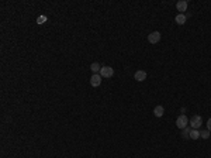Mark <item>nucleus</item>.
Listing matches in <instances>:
<instances>
[{
    "label": "nucleus",
    "instance_id": "0eeeda50",
    "mask_svg": "<svg viewBox=\"0 0 211 158\" xmlns=\"http://www.w3.org/2000/svg\"><path fill=\"white\" fill-rule=\"evenodd\" d=\"M134 79L138 80V82H144L147 79V72L145 71H137L134 73Z\"/></svg>",
    "mask_w": 211,
    "mask_h": 158
},
{
    "label": "nucleus",
    "instance_id": "9d476101",
    "mask_svg": "<svg viewBox=\"0 0 211 158\" xmlns=\"http://www.w3.org/2000/svg\"><path fill=\"white\" fill-rule=\"evenodd\" d=\"M190 138H191V140H198V138H200V131L191 129V131H190Z\"/></svg>",
    "mask_w": 211,
    "mask_h": 158
},
{
    "label": "nucleus",
    "instance_id": "423d86ee",
    "mask_svg": "<svg viewBox=\"0 0 211 158\" xmlns=\"http://www.w3.org/2000/svg\"><path fill=\"white\" fill-rule=\"evenodd\" d=\"M176 9L177 11H180V14H184V11L187 10V1L186 0H180L176 3Z\"/></svg>",
    "mask_w": 211,
    "mask_h": 158
},
{
    "label": "nucleus",
    "instance_id": "7ed1b4c3",
    "mask_svg": "<svg viewBox=\"0 0 211 158\" xmlns=\"http://www.w3.org/2000/svg\"><path fill=\"white\" fill-rule=\"evenodd\" d=\"M100 75H101L103 78H111L113 75H114V69H113L111 66H101Z\"/></svg>",
    "mask_w": 211,
    "mask_h": 158
},
{
    "label": "nucleus",
    "instance_id": "9b49d317",
    "mask_svg": "<svg viewBox=\"0 0 211 158\" xmlns=\"http://www.w3.org/2000/svg\"><path fill=\"white\" fill-rule=\"evenodd\" d=\"M90 69L93 73H98L100 72V69H101V66L98 65V62H93V64L90 65Z\"/></svg>",
    "mask_w": 211,
    "mask_h": 158
},
{
    "label": "nucleus",
    "instance_id": "f257e3e1",
    "mask_svg": "<svg viewBox=\"0 0 211 158\" xmlns=\"http://www.w3.org/2000/svg\"><path fill=\"white\" fill-rule=\"evenodd\" d=\"M176 126H177V129H186V127H189V119H187V116L186 115H180L177 119H176Z\"/></svg>",
    "mask_w": 211,
    "mask_h": 158
},
{
    "label": "nucleus",
    "instance_id": "4468645a",
    "mask_svg": "<svg viewBox=\"0 0 211 158\" xmlns=\"http://www.w3.org/2000/svg\"><path fill=\"white\" fill-rule=\"evenodd\" d=\"M44 23H47V16H38L37 24H44Z\"/></svg>",
    "mask_w": 211,
    "mask_h": 158
},
{
    "label": "nucleus",
    "instance_id": "20e7f679",
    "mask_svg": "<svg viewBox=\"0 0 211 158\" xmlns=\"http://www.w3.org/2000/svg\"><path fill=\"white\" fill-rule=\"evenodd\" d=\"M101 79H103V76H101L100 73H93V76L90 78V85H91L93 88L100 86V83H101Z\"/></svg>",
    "mask_w": 211,
    "mask_h": 158
},
{
    "label": "nucleus",
    "instance_id": "6e6552de",
    "mask_svg": "<svg viewBox=\"0 0 211 158\" xmlns=\"http://www.w3.org/2000/svg\"><path fill=\"white\" fill-rule=\"evenodd\" d=\"M186 20H187V16L186 14H180V13H179V14L175 17V21L177 23L179 26H183V24L186 23Z\"/></svg>",
    "mask_w": 211,
    "mask_h": 158
},
{
    "label": "nucleus",
    "instance_id": "39448f33",
    "mask_svg": "<svg viewBox=\"0 0 211 158\" xmlns=\"http://www.w3.org/2000/svg\"><path fill=\"white\" fill-rule=\"evenodd\" d=\"M148 41L151 44H158L161 41V33L159 31H154V33H151L149 36H148Z\"/></svg>",
    "mask_w": 211,
    "mask_h": 158
},
{
    "label": "nucleus",
    "instance_id": "1a4fd4ad",
    "mask_svg": "<svg viewBox=\"0 0 211 158\" xmlns=\"http://www.w3.org/2000/svg\"><path fill=\"white\" fill-rule=\"evenodd\" d=\"M163 113H165V107H163V106H156V107L154 109L155 117H162Z\"/></svg>",
    "mask_w": 211,
    "mask_h": 158
},
{
    "label": "nucleus",
    "instance_id": "f8f14e48",
    "mask_svg": "<svg viewBox=\"0 0 211 158\" xmlns=\"http://www.w3.org/2000/svg\"><path fill=\"white\" fill-rule=\"evenodd\" d=\"M190 131H191V130H190L189 127L183 129V130H182V136H183V138H190Z\"/></svg>",
    "mask_w": 211,
    "mask_h": 158
},
{
    "label": "nucleus",
    "instance_id": "f03ea898",
    "mask_svg": "<svg viewBox=\"0 0 211 158\" xmlns=\"http://www.w3.org/2000/svg\"><path fill=\"white\" fill-rule=\"evenodd\" d=\"M201 124H203V119H201V116L194 115L191 119H190V126H191V129L198 130L200 127H201Z\"/></svg>",
    "mask_w": 211,
    "mask_h": 158
},
{
    "label": "nucleus",
    "instance_id": "ddd939ff",
    "mask_svg": "<svg viewBox=\"0 0 211 158\" xmlns=\"http://www.w3.org/2000/svg\"><path fill=\"white\" fill-rule=\"evenodd\" d=\"M200 137L204 138V140H207V138L210 137V131H208V130H203V131H200Z\"/></svg>",
    "mask_w": 211,
    "mask_h": 158
},
{
    "label": "nucleus",
    "instance_id": "2eb2a0df",
    "mask_svg": "<svg viewBox=\"0 0 211 158\" xmlns=\"http://www.w3.org/2000/svg\"><path fill=\"white\" fill-rule=\"evenodd\" d=\"M207 130H208V131L211 133V117L208 119V120H207Z\"/></svg>",
    "mask_w": 211,
    "mask_h": 158
}]
</instances>
